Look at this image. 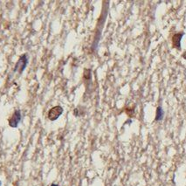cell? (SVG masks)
Returning a JSON list of instances; mask_svg holds the SVG:
<instances>
[{
    "instance_id": "obj_1",
    "label": "cell",
    "mask_w": 186,
    "mask_h": 186,
    "mask_svg": "<svg viewBox=\"0 0 186 186\" xmlns=\"http://www.w3.org/2000/svg\"><path fill=\"white\" fill-rule=\"evenodd\" d=\"M107 13H108V10L106 11H103L102 15H101V18H99L97 29H96V33H95V38H94V43H93V45H92L93 51L95 50L98 46V43H99V40L101 38V33H102V28H103V26H104V23H105V19L107 18Z\"/></svg>"
},
{
    "instance_id": "obj_2",
    "label": "cell",
    "mask_w": 186,
    "mask_h": 186,
    "mask_svg": "<svg viewBox=\"0 0 186 186\" xmlns=\"http://www.w3.org/2000/svg\"><path fill=\"white\" fill-rule=\"evenodd\" d=\"M27 65H28V57H27V54L25 53L22 56H20V58L17 61L14 67V72H18L19 75H21L26 68Z\"/></svg>"
},
{
    "instance_id": "obj_3",
    "label": "cell",
    "mask_w": 186,
    "mask_h": 186,
    "mask_svg": "<svg viewBox=\"0 0 186 186\" xmlns=\"http://www.w3.org/2000/svg\"><path fill=\"white\" fill-rule=\"evenodd\" d=\"M22 120V115H21V111L19 109L15 110L11 117L9 119V125L11 128H17L19 124V122Z\"/></svg>"
},
{
    "instance_id": "obj_4",
    "label": "cell",
    "mask_w": 186,
    "mask_h": 186,
    "mask_svg": "<svg viewBox=\"0 0 186 186\" xmlns=\"http://www.w3.org/2000/svg\"><path fill=\"white\" fill-rule=\"evenodd\" d=\"M63 113V108L60 106H55L52 108L48 112V119L50 121H56Z\"/></svg>"
},
{
    "instance_id": "obj_5",
    "label": "cell",
    "mask_w": 186,
    "mask_h": 186,
    "mask_svg": "<svg viewBox=\"0 0 186 186\" xmlns=\"http://www.w3.org/2000/svg\"><path fill=\"white\" fill-rule=\"evenodd\" d=\"M184 32H180V33H177L172 36V46L173 48L177 49V50H180L181 49V40L182 38L184 36Z\"/></svg>"
},
{
    "instance_id": "obj_6",
    "label": "cell",
    "mask_w": 186,
    "mask_h": 186,
    "mask_svg": "<svg viewBox=\"0 0 186 186\" xmlns=\"http://www.w3.org/2000/svg\"><path fill=\"white\" fill-rule=\"evenodd\" d=\"M163 117H164V111H163V108L159 106V107H157V109H156L155 118V120L156 121H162V120L163 119Z\"/></svg>"
},
{
    "instance_id": "obj_7",
    "label": "cell",
    "mask_w": 186,
    "mask_h": 186,
    "mask_svg": "<svg viewBox=\"0 0 186 186\" xmlns=\"http://www.w3.org/2000/svg\"><path fill=\"white\" fill-rule=\"evenodd\" d=\"M84 79L87 80H91V70L90 69H85L84 71Z\"/></svg>"
},
{
    "instance_id": "obj_8",
    "label": "cell",
    "mask_w": 186,
    "mask_h": 186,
    "mask_svg": "<svg viewBox=\"0 0 186 186\" xmlns=\"http://www.w3.org/2000/svg\"><path fill=\"white\" fill-rule=\"evenodd\" d=\"M183 58H184V59H185V60H186V52H185V53H183Z\"/></svg>"
},
{
    "instance_id": "obj_9",
    "label": "cell",
    "mask_w": 186,
    "mask_h": 186,
    "mask_svg": "<svg viewBox=\"0 0 186 186\" xmlns=\"http://www.w3.org/2000/svg\"><path fill=\"white\" fill-rule=\"evenodd\" d=\"M50 186H59L58 185H56V184H52Z\"/></svg>"
},
{
    "instance_id": "obj_10",
    "label": "cell",
    "mask_w": 186,
    "mask_h": 186,
    "mask_svg": "<svg viewBox=\"0 0 186 186\" xmlns=\"http://www.w3.org/2000/svg\"><path fill=\"white\" fill-rule=\"evenodd\" d=\"M0 186H1V181H0Z\"/></svg>"
}]
</instances>
